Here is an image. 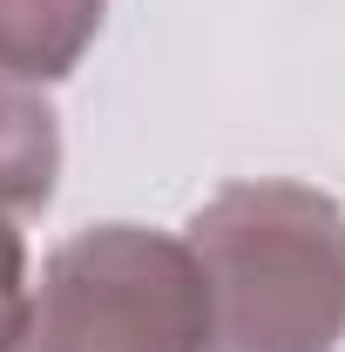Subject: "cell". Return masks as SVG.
<instances>
[{
  "mask_svg": "<svg viewBox=\"0 0 345 352\" xmlns=\"http://www.w3.org/2000/svg\"><path fill=\"white\" fill-rule=\"evenodd\" d=\"M183 251L203 278L210 352H339L345 210L285 176L223 183L190 217Z\"/></svg>",
  "mask_w": 345,
  "mask_h": 352,
  "instance_id": "cell-1",
  "label": "cell"
},
{
  "mask_svg": "<svg viewBox=\"0 0 345 352\" xmlns=\"http://www.w3.org/2000/svg\"><path fill=\"white\" fill-rule=\"evenodd\" d=\"M7 352H210L203 278L183 237L95 223L54 244Z\"/></svg>",
  "mask_w": 345,
  "mask_h": 352,
  "instance_id": "cell-2",
  "label": "cell"
},
{
  "mask_svg": "<svg viewBox=\"0 0 345 352\" xmlns=\"http://www.w3.org/2000/svg\"><path fill=\"white\" fill-rule=\"evenodd\" d=\"M61 176V116L41 82L0 68V217H34L54 204Z\"/></svg>",
  "mask_w": 345,
  "mask_h": 352,
  "instance_id": "cell-3",
  "label": "cell"
},
{
  "mask_svg": "<svg viewBox=\"0 0 345 352\" xmlns=\"http://www.w3.org/2000/svg\"><path fill=\"white\" fill-rule=\"evenodd\" d=\"M109 0H0V68L21 82H61L75 75Z\"/></svg>",
  "mask_w": 345,
  "mask_h": 352,
  "instance_id": "cell-4",
  "label": "cell"
},
{
  "mask_svg": "<svg viewBox=\"0 0 345 352\" xmlns=\"http://www.w3.org/2000/svg\"><path fill=\"white\" fill-rule=\"evenodd\" d=\"M27 244H21V230H14V217H0V352H7V339L21 332V311H27Z\"/></svg>",
  "mask_w": 345,
  "mask_h": 352,
  "instance_id": "cell-5",
  "label": "cell"
}]
</instances>
